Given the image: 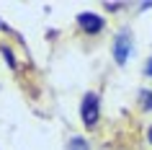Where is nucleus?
<instances>
[{"label": "nucleus", "instance_id": "nucleus-3", "mask_svg": "<svg viewBox=\"0 0 152 150\" xmlns=\"http://www.w3.org/2000/svg\"><path fill=\"white\" fill-rule=\"evenodd\" d=\"M113 52H116V62H126V55H129V36L126 34H121L119 39H116V47H113Z\"/></svg>", "mask_w": 152, "mask_h": 150}, {"label": "nucleus", "instance_id": "nucleus-4", "mask_svg": "<svg viewBox=\"0 0 152 150\" xmlns=\"http://www.w3.org/2000/svg\"><path fill=\"white\" fill-rule=\"evenodd\" d=\"M70 145H72V148H70V150H88V142L83 140V137H75V140H72V142H70Z\"/></svg>", "mask_w": 152, "mask_h": 150}, {"label": "nucleus", "instance_id": "nucleus-1", "mask_svg": "<svg viewBox=\"0 0 152 150\" xmlns=\"http://www.w3.org/2000/svg\"><path fill=\"white\" fill-rule=\"evenodd\" d=\"M83 122L88 127H93L98 122V98L93 93L85 96V101H83Z\"/></svg>", "mask_w": 152, "mask_h": 150}, {"label": "nucleus", "instance_id": "nucleus-2", "mask_svg": "<svg viewBox=\"0 0 152 150\" xmlns=\"http://www.w3.org/2000/svg\"><path fill=\"white\" fill-rule=\"evenodd\" d=\"M77 24H80L83 31H88V34H98L101 29H103V18L96 16V13H80V16H77Z\"/></svg>", "mask_w": 152, "mask_h": 150}]
</instances>
